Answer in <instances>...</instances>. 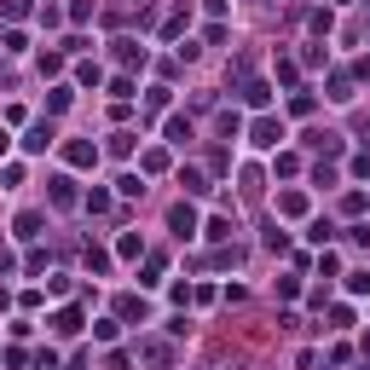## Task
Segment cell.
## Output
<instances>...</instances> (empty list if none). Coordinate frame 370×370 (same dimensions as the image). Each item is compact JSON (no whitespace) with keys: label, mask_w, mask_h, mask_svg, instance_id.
<instances>
[{"label":"cell","mask_w":370,"mask_h":370,"mask_svg":"<svg viewBox=\"0 0 370 370\" xmlns=\"http://www.w3.org/2000/svg\"><path fill=\"white\" fill-rule=\"evenodd\" d=\"M249 145L255 151H278L284 145V116H255L249 122Z\"/></svg>","instance_id":"obj_1"},{"label":"cell","mask_w":370,"mask_h":370,"mask_svg":"<svg viewBox=\"0 0 370 370\" xmlns=\"http://www.w3.org/2000/svg\"><path fill=\"white\" fill-rule=\"evenodd\" d=\"M46 145H58V127H53V122H29V127H23V151L41 157Z\"/></svg>","instance_id":"obj_2"},{"label":"cell","mask_w":370,"mask_h":370,"mask_svg":"<svg viewBox=\"0 0 370 370\" xmlns=\"http://www.w3.org/2000/svg\"><path fill=\"white\" fill-rule=\"evenodd\" d=\"M168 226H174V238H197V208L191 203H174L168 208Z\"/></svg>","instance_id":"obj_3"},{"label":"cell","mask_w":370,"mask_h":370,"mask_svg":"<svg viewBox=\"0 0 370 370\" xmlns=\"http://www.w3.org/2000/svg\"><path fill=\"white\" fill-rule=\"evenodd\" d=\"M64 162H70V168H92V162H99V145H92V139H70V145H64Z\"/></svg>","instance_id":"obj_4"},{"label":"cell","mask_w":370,"mask_h":370,"mask_svg":"<svg viewBox=\"0 0 370 370\" xmlns=\"http://www.w3.org/2000/svg\"><path fill=\"white\" fill-rule=\"evenodd\" d=\"M243 105H249V110H266V105H272V81L249 75V81H243Z\"/></svg>","instance_id":"obj_5"},{"label":"cell","mask_w":370,"mask_h":370,"mask_svg":"<svg viewBox=\"0 0 370 370\" xmlns=\"http://www.w3.org/2000/svg\"><path fill=\"white\" fill-rule=\"evenodd\" d=\"M81 324H87L81 307H58V312H53V336H81Z\"/></svg>","instance_id":"obj_6"},{"label":"cell","mask_w":370,"mask_h":370,"mask_svg":"<svg viewBox=\"0 0 370 370\" xmlns=\"http://www.w3.org/2000/svg\"><path fill=\"white\" fill-rule=\"evenodd\" d=\"M41 226H46V214L23 208V214H18V243H35V238H41Z\"/></svg>","instance_id":"obj_7"},{"label":"cell","mask_w":370,"mask_h":370,"mask_svg":"<svg viewBox=\"0 0 370 370\" xmlns=\"http://www.w3.org/2000/svg\"><path fill=\"white\" fill-rule=\"evenodd\" d=\"M162 133H168V145H185V139H191V116H168Z\"/></svg>","instance_id":"obj_8"},{"label":"cell","mask_w":370,"mask_h":370,"mask_svg":"<svg viewBox=\"0 0 370 370\" xmlns=\"http://www.w3.org/2000/svg\"><path fill=\"white\" fill-rule=\"evenodd\" d=\"M133 151H139V133H133V127L110 133V157H133Z\"/></svg>","instance_id":"obj_9"},{"label":"cell","mask_w":370,"mask_h":370,"mask_svg":"<svg viewBox=\"0 0 370 370\" xmlns=\"http://www.w3.org/2000/svg\"><path fill=\"white\" fill-rule=\"evenodd\" d=\"M330 105H353V75H330Z\"/></svg>","instance_id":"obj_10"},{"label":"cell","mask_w":370,"mask_h":370,"mask_svg":"<svg viewBox=\"0 0 370 370\" xmlns=\"http://www.w3.org/2000/svg\"><path fill=\"white\" fill-rule=\"evenodd\" d=\"M278 214L301 220V214H307V191H284V197H278Z\"/></svg>","instance_id":"obj_11"},{"label":"cell","mask_w":370,"mask_h":370,"mask_svg":"<svg viewBox=\"0 0 370 370\" xmlns=\"http://www.w3.org/2000/svg\"><path fill=\"white\" fill-rule=\"evenodd\" d=\"M81 208L87 214H110V191H105V185H92V191L81 197Z\"/></svg>","instance_id":"obj_12"},{"label":"cell","mask_w":370,"mask_h":370,"mask_svg":"<svg viewBox=\"0 0 370 370\" xmlns=\"http://www.w3.org/2000/svg\"><path fill=\"white\" fill-rule=\"evenodd\" d=\"M53 203H58V208H70V203H75V179H70V174H58V179H53Z\"/></svg>","instance_id":"obj_13"},{"label":"cell","mask_w":370,"mask_h":370,"mask_svg":"<svg viewBox=\"0 0 370 370\" xmlns=\"http://www.w3.org/2000/svg\"><path fill=\"white\" fill-rule=\"evenodd\" d=\"M330 238H336V226H330V220H312V226H307V243H312V249H324Z\"/></svg>","instance_id":"obj_14"},{"label":"cell","mask_w":370,"mask_h":370,"mask_svg":"<svg viewBox=\"0 0 370 370\" xmlns=\"http://www.w3.org/2000/svg\"><path fill=\"white\" fill-rule=\"evenodd\" d=\"M0 53H12V58L29 53V35H23V29H6V35H0Z\"/></svg>","instance_id":"obj_15"},{"label":"cell","mask_w":370,"mask_h":370,"mask_svg":"<svg viewBox=\"0 0 370 370\" xmlns=\"http://www.w3.org/2000/svg\"><path fill=\"white\" fill-rule=\"evenodd\" d=\"M179 185H185V191H191V197H203V191H208V179H203V168H179Z\"/></svg>","instance_id":"obj_16"},{"label":"cell","mask_w":370,"mask_h":370,"mask_svg":"<svg viewBox=\"0 0 370 370\" xmlns=\"http://www.w3.org/2000/svg\"><path fill=\"white\" fill-rule=\"evenodd\" d=\"M64 58H70L64 46H53V53H41V75H64Z\"/></svg>","instance_id":"obj_17"},{"label":"cell","mask_w":370,"mask_h":370,"mask_svg":"<svg viewBox=\"0 0 370 370\" xmlns=\"http://www.w3.org/2000/svg\"><path fill=\"white\" fill-rule=\"evenodd\" d=\"M110 99H116V105L139 99V87H133V75H116V81H110Z\"/></svg>","instance_id":"obj_18"},{"label":"cell","mask_w":370,"mask_h":370,"mask_svg":"<svg viewBox=\"0 0 370 370\" xmlns=\"http://www.w3.org/2000/svg\"><path fill=\"white\" fill-rule=\"evenodd\" d=\"M203 238H208V243H231V220H220V214H214V220L203 226Z\"/></svg>","instance_id":"obj_19"},{"label":"cell","mask_w":370,"mask_h":370,"mask_svg":"<svg viewBox=\"0 0 370 370\" xmlns=\"http://www.w3.org/2000/svg\"><path fill=\"white\" fill-rule=\"evenodd\" d=\"M116 255H122V260H139V255H145V238H139V231H127V238L116 243Z\"/></svg>","instance_id":"obj_20"},{"label":"cell","mask_w":370,"mask_h":370,"mask_svg":"<svg viewBox=\"0 0 370 370\" xmlns=\"http://www.w3.org/2000/svg\"><path fill=\"white\" fill-rule=\"evenodd\" d=\"M116 191H122V197H145V174H122Z\"/></svg>","instance_id":"obj_21"},{"label":"cell","mask_w":370,"mask_h":370,"mask_svg":"<svg viewBox=\"0 0 370 370\" xmlns=\"http://www.w3.org/2000/svg\"><path fill=\"white\" fill-rule=\"evenodd\" d=\"M116 58L122 64H145V46H139V41H116Z\"/></svg>","instance_id":"obj_22"},{"label":"cell","mask_w":370,"mask_h":370,"mask_svg":"<svg viewBox=\"0 0 370 370\" xmlns=\"http://www.w3.org/2000/svg\"><path fill=\"white\" fill-rule=\"evenodd\" d=\"M70 99H75V87H53V92H46V110L58 116V110H70Z\"/></svg>","instance_id":"obj_23"},{"label":"cell","mask_w":370,"mask_h":370,"mask_svg":"<svg viewBox=\"0 0 370 370\" xmlns=\"http://www.w3.org/2000/svg\"><path fill=\"white\" fill-rule=\"evenodd\" d=\"M122 336V318H99L92 324V342H116Z\"/></svg>","instance_id":"obj_24"},{"label":"cell","mask_w":370,"mask_h":370,"mask_svg":"<svg viewBox=\"0 0 370 370\" xmlns=\"http://www.w3.org/2000/svg\"><path fill=\"white\" fill-rule=\"evenodd\" d=\"M295 168H301L295 151H272V174H295Z\"/></svg>","instance_id":"obj_25"},{"label":"cell","mask_w":370,"mask_h":370,"mask_svg":"<svg viewBox=\"0 0 370 370\" xmlns=\"http://www.w3.org/2000/svg\"><path fill=\"white\" fill-rule=\"evenodd\" d=\"M168 168V151H145V157H139V174H162Z\"/></svg>","instance_id":"obj_26"},{"label":"cell","mask_w":370,"mask_h":370,"mask_svg":"<svg viewBox=\"0 0 370 370\" xmlns=\"http://www.w3.org/2000/svg\"><path fill=\"white\" fill-rule=\"evenodd\" d=\"M75 81H81V87H99L105 70H99V64H75Z\"/></svg>","instance_id":"obj_27"},{"label":"cell","mask_w":370,"mask_h":370,"mask_svg":"<svg viewBox=\"0 0 370 370\" xmlns=\"http://www.w3.org/2000/svg\"><path fill=\"white\" fill-rule=\"evenodd\" d=\"M330 330H353V307H347V301L330 307Z\"/></svg>","instance_id":"obj_28"},{"label":"cell","mask_w":370,"mask_h":370,"mask_svg":"<svg viewBox=\"0 0 370 370\" xmlns=\"http://www.w3.org/2000/svg\"><path fill=\"white\" fill-rule=\"evenodd\" d=\"M266 249H278V255H284V249H290V238H284V226H278V220L266 226Z\"/></svg>","instance_id":"obj_29"},{"label":"cell","mask_w":370,"mask_h":370,"mask_svg":"<svg viewBox=\"0 0 370 370\" xmlns=\"http://www.w3.org/2000/svg\"><path fill=\"white\" fill-rule=\"evenodd\" d=\"M145 105H151V110H168V87H162V81L145 87Z\"/></svg>","instance_id":"obj_30"},{"label":"cell","mask_w":370,"mask_h":370,"mask_svg":"<svg viewBox=\"0 0 370 370\" xmlns=\"http://www.w3.org/2000/svg\"><path fill=\"white\" fill-rule=\"evenodd\" d=\"M347 295H370V272H347Z\"/></svg>","instance_id":"obj_31"},{"label":"cell","mask_w":370,"mask_h":370,"mask_svg":"<svg viewBox=\"0 0 370 370\" xmlns=\"http://www.w3.org/2000/svg\"><path fill=\"white\" fill-rule=\"evenodd\" d=\"M347 238H353L359 249H370V220H353V226H347Z\"/></svg>","instance_id":"obj_32"},{"label":"cell","mask_w":370,"mask_h":370,"mask_svg":"<svg viewBox=\"0 0 370 370\" xmlns=\"http://www.w3.org/2000/svg\"><path fill=\"white\" fill-rule=\"evenodd\" d=\"M116 312H122V318H145V301H139V295H122Z\"/></svg>","instance_id":"obj_33"},{"label":"cell","mask_w":370,"mask_h":370,"mask_svg":"<svg viewBox=\"0 0 370 370\" xmlns=\"http://www.w3.org/2000/svg\"><path fill=\"white\" fill-rule=\"evenodd\" d=\"M312 185H324V191H330V185H336V168H330V162H318V168H312Z\"/></svg>","instance_id":"obj_34"},{"label":"cell","mask_w":370,"mask_h":370,"mask_svg":"<svg viewBox=\"0 0 370 370\" xmlns=\"http://www.w3.org/2000/svg\"><path fill=\"white\" fill-rule=\"evenodd\" d=\"M330 23H336V12H330V6L312 12V35H330Z\"/></svg>","instance_id":"obj_35"},{"label":"cell","mask_w":370,"mask_h":370,"mask_svg":"<svg viewBox=\"0 0 370 370\" xmlns=\"http://www.w3.org/2000/svg\"><path fill=\"white\" fill-rule=\"evenodd\" d=\"M35 18H41V29H58V23H64V12H58V6H41Z\"/></svg>","instance_id":"obj_36"},{"label":"cell","mask_w":370,"mask_h":370,"mask_svg":"<svg viewBox=\"0 0 370 370\" xmlns=\"http://www.w3.org/2000/svg\"><path fill=\"white\" fill-rule=\"evenodd\" d=\"M301 64H307V70H318V64H324V46H318V41H307V53H301Z\"/></svg>","instance_id":"obj_37"},{"label":"cell","mask_w":370,"mask_h":370,"mask_svg":"<svg viewBox=\"0 0 370 370\" xmlns=\"http://www.w3.org/2000/svg\"><path fill=\"white\" fill-rule=\"evenodd\" d=\"M185 23H191V12H174V18H168V23H162V35H168V41H174V35H179V29H185Z\"/></svg>","instance_id":"obj_38"},{"label":"cell","mask_w":370,"mask_h":370,"mask_svg":"<svg viewBox=\"0 0 370 370\" xmlns=\"http://www.w3.org/2000/svg\"><path fill=\"white\" fill-rule=\"evenodd\" d=\"M0 12L6 18H29V0H0Z\"/></svg>","instance_id":"obj_39"},{"label":"cell","mask_w":370,"mask_h":370,"mask_svg":"<svg viewBox=\"0 0 370 370\" xmlns=\"http://www.w3.org/2000/svg\"><path fill=\"white\" fill-rule=\"evenodd\" d=\"M353 75H359V81H370V53H364V58L353 64Z\"/></svg>","instance_id":"obj_40"},{"label":"cell","mask_w":370,"mask_h":370,"mask_svg":"<svg viewBox=\"0 0 370 370\" xmlns=\"http://www.w3.org/2000/svg\"><path fill=\"white\" fill-rule=\"evenodd\" d=\"M330 6H353V0H330Z\"/></svg>","instance_id":"obj_41"},{"label":"cell","mask_w":370,"mask_h":370,"mask_svg":"<svg viewBox=\"0 0 370 370\" xmlns=\"http://www.w3.org/2000/svg\"><path fill=\"white\" fill-rule=\"evenodd\" d=\"M364 353H370V330H364Z\"/></svg>","instance_id":"obj_42"},{"label":"cell","mask_w":370,"mask_h":370,"mask_svg":"<svg viewBox=\"0 0 370 370\" xmlns=\"http://www.w3.org/2000/svg\"><path fill=\"white\" fill-rule=\"evenodd\" d=\"M139 6H157V0H139Z\"/></svg>","instance_id":"obj_43"},{"label":"cell","mask_w":370,"mask_h":370,"mask_svg":"<svg viewBox=\"0 0 370 370\" xmlns=\"http://www.w3.org/2000/svg\"><path fill=\"white\" fill-rule=\"evenodd\" d=\"M364 370H370V364H364Z\"/></svg>","instance_id":"obj_44"}]
</instances>
